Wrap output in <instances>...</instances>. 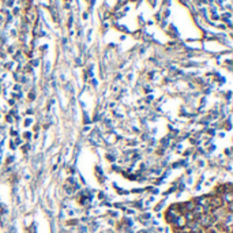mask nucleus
Returning <instances> with one entry per match:
<instances>
[{
	"instance_id": "f257e3e1",
	"label": "nucleus",
	"mask_w": 233,
	"mask_h": 233,
	"mask_svg": "<svg viewBox=\"0 0 233 233\" xmlns=\"http://www.w3.org/2000/svg\"><path fill=\"white\" fill-rule=\"evenodd\" d=\"M211 215H203L202 218H200V224H202L203 226H209V225H211V222L214 220H211Z\"/></svg>"
},
{
	"instance_id": "f03ea898",
	"label": "nucleus",
	"mask_w": 233,
	"mask_h": 233,
	"mask_svg": "<svg viewBox=\"0 0 233 233\" xmlns=\"http://www.w3.org/2000/svg\"><path fill=\"white\" fill-rule=\"evenodd\" d=\"M211 203H213V206H215V207H218V206L222 203V199H220V198H217V199H214V200H211Z\"/></svg>"
},
{
	"instance_id": "7ed1b4c3",
	"label": "nucleus",
	"mask_w": 233,
	"mask_h": 233,
	"mask_svg": "<svg viewBox=\"0 0 233 233\" xmlns=\"http://www.w3.org/2000/svg\"><path fill=\"white\" fill-rule=\"evenodd\" d=\"M207 233H215V232H214V231H209Z\"/></svg>"
}]
</instances>
